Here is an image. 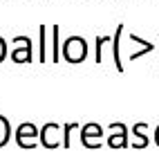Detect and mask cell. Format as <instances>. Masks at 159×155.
<instances>
[{
	"label": "cell",
	"instance_id": "8992f818",
	"mask_svg": "<svg viewBox=\"0 0 159 155\" xmlns=\"http://www.w3.org/2000/svg\"><path fill=\"white\" fill-rule=\"evenodd\" d=\"M101 137H103V128L99 124H83L81 126V144L90 151H99L101 148Z\"/></svg>",
	"mask_w": 159,
	"mask_h": 155
},
{
	"label": "cell",
	"instance_id": "277c9868",
	"mask_svg": "<svg viewBox=\"0 0 159 155\" xmlns=\"http://www.w3.org/2000/svg\"><path fill=\"white\" fill-rule=\"evenodd\" d=\"M11 43H16V47L11 52L14 63H31L34 61V45H31L29 36H14Z\"/></svg>",
	"mask_w": 159,
	"mask_h": 155
},
{
	"label": "cell",
	"instance_id": "e0dca14e",
	"mask_svg": "<svg viewBox=\"0 0 159 155\" xmlns=\"http://www.w3.org/2000/svg\"><path fill=\"white\" fill-rule=\"evenodd\" d=\"M155 144H157V146H159V126L155 128Z\"/></svg>",
	"mask_w": 159,
	"mask_h": 155
},
{
	"label": "cell",
	"instance_id": "7a4b0ae2",
	"mask_svg": "<svg viewBox=\"0 0 159 155\" xmlns=\"http://www.w3.org/2000/svg\"><path fill=\"white\" fill-rule=\"evenodd\" d=\"M16 142L25 151L36 148V142H40V128H36V124H31V121L20 124L18 130H16Z\"/></svg>",
	"mask_w": 159,
	"mask_h": 155
},
{
	"label": "cell",
	"instance_id": "9c48e42d",
	"mask_svg": "<svg viewBox=\"0 0 159 155\" xmlns=\"http://www.w3.org/2000/svg\"><path fill=\"white\" fill-rule=\"evenodd\" d=\"M146 130H148V124H146V121H139V124H134V126H132L130 133L137 137V142H132L130 146H132L134 151H143L148 144H150V139H148V135H146Z\"/></svg>",
	"mask_w": 159,
	"mask_h": 155
},
{
	"label": "cell",
	"instance_id": "ba28073f",
	"mask_svg": "<svg viewBox=\"0 0 159 155\" xmlns=\"http://www.w3.org/2000/svg\"><path fill=\"white\" fill-rule=\"evenodd\" d=\"M58 32H61V25H52L49 27V61L52 63H58L61 61V45L63 43H58Z\"/></svg>",
	"mask_w": 159,
	"mask_h": 155
},
{
	"label": "cell",
	"instance_id": "2e32d148",
	"mask_svg": "<svg viewBox=\"0 0 159 155\" xmlns=\"http://www.w3.org/2000/svg\"><path fill=\"white\" fill-rule=\"evenodd\" d=\"M5 56H7V40L0 36V63L5 61Z\"/></svg>",
	"mask_w": 159,
	"mask_h": 155
},
{
	"label": "cell",
	"instance_id": "5bb4252c",
	"mask_svg": "<svg viewBox=\"0 0 159 155\" xmlns=\"http://www.w3.org/2000/svg\"><path fill=\"white\" fill-rule=\"evenodd\" d=\"M130 40H132V43H139L141 47H150L152 43H148V40H143L141 36H137V34H130Z\"/></svg>",
	"mask_w": 159,
	"mask_h": 155
},
{
	"label": "cell",
	"instance_id": "52a82bcc",
	"mask_svg": "<svg viewBox=\"0 0 159 155\" xmlns=\"http://www.w3.org/2000/svg\"><path fill=\"white\" fill-rule=\"evenodd\" d=\"M123 29H125V25L119 23V25H116L114 36H112V61H114V65H116V70H119V72H125L123 61H121V38H123Z\"/></svg>",
	"mask_w": 159,
	"mask_h": 155
},
{
	"label": "cell",
	"instance_id": "5b68a950",
	"mask_svg": "<svg viewBox=\"0 0 159 155\" xmlns=\"http://www.w3.org/2000/svg\"><path fill=\"white\" fill-rule=\"evenodd\" d=\"M128 135H130V128L121 121H114L108 126V146L110 148H128L130 142H128Z\"/></svg>",
	"mask_w": 159,
	"mask_h": 155
},
{
	"label": "cell",
	"instance_id": "4fadbf2b",
	"mask_svg": "<svg viewBox=\"0 0 159 155\" xmlns=\"http://www.w3.org/2000/svg\"><path fill=\"white\" fill-rule=\"evenodd\" d=\"M11 139V126H9V121L7 117L0 115V148L7 146V142Z\"/></svg>",
	"mask_w": 159,
	"mask_h": 155
},
{
	"label": "cell",
	"instance_id": "3957f363",
	"mask_svg": "<svg viewBox=\"0 0 159 155\" xmlns=\"http://www.w3.org/2000/svg\"><path fill=\"white\" fill-rule=\"evenodd\" d=\"M40 144L49 151H56L63 146V126H58L56 121H49L40 128Z\"/></svg>",
	"mask_w": 159,
	"mask_h": 155
},
{
	"label": "cell",
	"instance_id": "9a60e30c",
	"mask_svg": "<svg viewBox=\"0 0 159 155\" xmlns=\"http://www.w3.org/2000/svg\"><path fill=\"white\" fill-rule=\"evenodd\" d=\"M148 52H152L150 47H141L139 52H132V54H130V61H137V59H141L143 54H148Z\"/></svg>",
	"mask_w": 159,
	"mask_h": 155
},
{
	"label": "cell",
	"instance_id": "7c38bea8",
	"mask_svg": "<svg viewBox=\"0 0 159 155\" xmlns=\"http://www.w3.org/2000/svg\"><path fill=\"white\" fill-rule=\"evenodd\" d=\"M81 128L76 121H67V124H63V148H72V130H76Z\"/></svg>",
	"mask_w": 159,
	"mask_h": 155
},
{
	"label": "cell",
	"instance_id": "8fae6325",
	"mask_svg": "<svg viewBox=\"0 0 159 155\" xmlns=\"http://www.w3.org/2000/svg\"><path fill=\"white\" fill-rule=\"evenodd\" d=\"M108 43H112V36L108 34H99L94 38V63H103V49Z\"/></svg>",
	"mask_w": 159,
	"mask_h": 155
},
{
	"label": "cell",
	"instance_id": "6da1fadb",
	"mask_svg": "<svg viewBox=\"0 0 159 155\" xmlns=\"http://www.w3.org/2000/svg\"><path fill=\"white\" fill-rule=\"evenodd\" d=\"M61 56H63V61H67L72 65L83 63V61L88 59V40L83 36H79V34L67 36L61 45Z\"/></svg>",
	"mask_w": 159,
	"mask_h": 155
},
{
	"label": "cell",
	"instance_id": "30bf717a",
	"mask_svg": "<svg viewBox=\"0 0 159 155\" xmlns=\"http://www.w3.org/2000/svg\"><path fill=\"white\" fill-rule=\"evenodd\" d=\"M49 27L47 25H40L38 27V36H40V43H38V63H47L49 61Z\"/></svg>",
	"mask_w": 159,
	"mask_h": 155
}]
</instances>
